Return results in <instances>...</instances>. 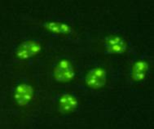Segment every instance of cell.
I'll return each mask as SVG.
<instances>
[{"mask_svg": "<svg viewBox=\"0 0 154 129\" xmlns=\"http://www.w3.org/2000/svg\"><path fill=\"white\" fill-rule=\"evenodd\" d=\"M42 51V45L38 41L27 40L21 42L15 52V56L20 61L29 60Z\"/></svg>", "mask_w": 154, "mask_h": 129, "instance_id": "obj_2", "label": "cell"}, {"mask_svg": "<svg viewBox=\"0 0 154 129\" xmlns=\"http://www.w3.org/2000/svg\"><path fill=\"white\" fill-rule=\"evenodd\" d=\"M43 27L45 30L55 34L69 35L73 32V29L68 24L59 22V21H48L45 23Z\"/></svg>", "mask_w": 154, "mask_h": 129, "instance_id": "obj_7", "label": "cell"}, {"mask_svg": "<svg viewBox=\"0 0 154 129\" xmlns=\"http://www.w3.org/2000/svg\"><path fill=\"white\" fill-rule=\"evenodd\" d=\"M107 82L106 70L103 67H95L89 70L85 78V83L90 89H100Z\"/></svg>", "mask_w": 154, "mask_h": 129, "instance_id": "obj_3", "label": "cell"}, {"mask_svg": "<svg viewBox=\"0 0 154 129\" xmlns=\"http://www.w3.org/2000/svg\"><path fill=\"white\" fill-rule=\"evenodd\" d=\"M128 44L123 43V44H116L106 46V52L109 54H123L127 51Z\"/></svg>", "mask_w": 154, "mask_h": 129, "instance_id": "obj_8", "label": "cell"}, {"mask_svg": "<svg viewBox=\"0 0 154 129\" xmlns=\"http://www.w3.org/2000/svg\"><path fill=\"white\" fill-rule=\"evenodd\" d=\"M34 96V89L31 85L21 83L15 88L14 100L18 106L25 107L29 104Z\"/></svg>", "mask_w": 154, "mask_h": 129, "instance_id": "obj_4", "label": "cell"}, {"mask_svg": "<svg viewBox=\"0 0 154 129\" xmlns=\"http://www.w3.org/2000/svg\"><path fill=\"white\" fill-rule=\"evenodd\" d=\"M75 75L72 62L66 58L60 60L53 69V78L58 83H69L75 78Z\"/></svg>", "mask_w": 154, "mask_h": 129, "instance_id": "obj_1", "label": "cell"}, {"mask_svg": "<svg viewBox=\"0 0 154 129\" xmlns=\"http://www.w3.org/2000/svg\"><path fill=\"white\" fill-rule=\"evenodd\" d=\"M149 70V64L143 60H138L132 65L131 79L134 82L143 81Z\"/></svg>", "mask_w": 154, "mask_h": 129, "instance_id": "obj_6", "label": "cell"}, {"mask_svg": "<svg viewBox=\"0 0 154 129\" xmlns=\"http://www.w3.org/2000/svg\"><path fill=\"white\" fill-rule=\"evenodd\" d=\"M104 43L106 46H110V45L116 44H123L126 43V41L124 39V38L118 35H110L109 37H106L104 39Z\"/></svg>", "mask_w": 154, "mask_h": 129, "instance_id": "obj_9", "label": "cell"}, {"mask_svg": "<svg viewBox=\"0 0 154 129\" xmlns=\"http://www.w3.org/2000/svg\"><path fill=\"white\" fill-rule=\"evenodd\" d=\"M79 107V101L75 96L69 93L62 94L58 100V109L62 114L68 115L75 111Z\"/></svg>", "mask_w": 154, "mask_h": 129, "instance_id": "obj_5", "label": "cell"}]
</instances>
